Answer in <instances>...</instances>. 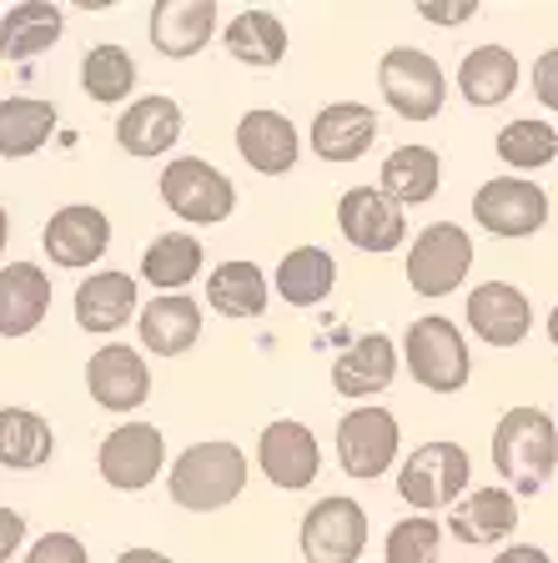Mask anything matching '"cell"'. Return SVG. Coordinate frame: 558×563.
<instances>
[{
	"mask_svg": "<svg viewBox=\"0 0 558 563\" xmlns=\"http://www.w3.org/2000/svg\"><path fill=\"white\" fill-rule=\"evenodd\" d=\"M41 246H46V257L66 272H91L96 262L106 257V246H111V217L91 201H70V207L51 211L46 232H41Z\"/></svg>",
	"mask_w": 558,
	"mask_h": 563,
	"instance_id": "12",
	"label": "cell"
},
{
	"mask_svg": "<svg viewBox=\"0 0 558 563\" xmlns=\"http://www.w3.org/2000/svg\"><path fill=\"white\" fill-rule=\"evenodd\" d=\"M534 96L548 111H558V46L534 60Z\"/></svg>",
	"mask_w": 558,
	"mask_h": 563,
	"instance_id": "39",
	"label": "cell"
},
{
	"mask_svg": "<svg viewBox=\"0 0 558 563\" xmlns=\"http://www.w3.org/2000/svg\"><path fill=\"white\" fill-rule=\"evenodd\" d=\"M463 317L489 347H518L528 338V328H534V307H528V297L513 282H483V287H473Z\"/></svg>",
	"mask_w": 558,
	"mask_h": 563,
	"instance_id": "16",
	"label": "cell"
},
{
	"mask_svg": "<svg viewBox=\"0 0 558 563\" xmlns=\"http://www.w3.org/2000/svg\"><path fill=\"white\" fill-rule=\"evenodd\" d=\"M25 563H91L86 559V543L76 533H41L25 553Z\"/></svg>",
	"mask_w": 558,
	"mask_h": 563,
	"instance_id": "38",
	"label": "cell"
},
{
	"mask_svg": "<svg viewBox=\"0 0 558 563\" xmlns=\"http://www.w3.org/2000/svg\"><path fill=\"white\" fill-rule=\"evenodd\" d=\"M458 543H473V549H489V543H503L518 528V498L508 488H473L453 504V518H448Z\"/></svg>",
	"mask_w": 558,
	"mask_h": 563,
	"instance_id": "26",
	"label": "cell"
},
{
	"mask_svg": "<svg viewBox=\"0 0 558 563\" xmlns=\"http://www.w3.org/2000/svg\"><path fill=\"white\" fill-rule=\"evenodd\" d=\"M172 504L186 514H217V508L237 504L247 488V453L227 438H207V443H192L186 453H176L172 463Z\"/></svg>",
	"mask_w": 558,
	"mask_h": 563,
	"instance_id": "1",
	"label": "cell"
},
{
	"mask_svg": "<svg viewBox=\"0 0 558 563\" xmlns=\"http://www.w3.org/2000/svg\"><path fill=\"white\" fill-rule=\"evenodd\" d=\"M136 86V60H131L127 46L117 41H101L81 56V91L91 96L96 106H121Z\"/></svg>",
	"mask_w": 558,
	"mask_h": 563,
	"instance_id": "35",
	"label": "cell"
},
{
	"mask_svg": "<svg viewBox=\"0 0 558 563\" xmlns=\"http://www.w3.org/2000/svg\"><path fill=\"white\" fill-rule=\"evenodd\" d=\"M136 332H141V347L156 352V357H186L201 338V307L186 292H166L141 307Z\"/></svg>",
	"mask_w": 558,
	"mask_h": 563,
	"instance_id": "23",
	"label": "cell"
},
{
	"mask_svg": "<svg viewBox=\"0 0 558 563\" xmlns=\"http://www.w3.org/2000/svg\"><path fill=\"white\" fill-rule=\"evenodd\" d=\"M493 463L508 478V493L534 498L558 468V428L544 408H508L493 428Z\"/></svg>",
	"mask_w": 558,
	"mask_h": 563,
	"instance_id": "2",
	"label": "cell"
},
{
	"mask_svg": "<svg viewBox=\"0 0 558 563\" xmlns=\"http://www.w3.org/2000/svg\"><path fill=\"white\" fill-rule=\"evenodd\" d=\"M267 277L256 262H217L207 277V302L217 317H262L267 312Z\"/></svg>",
	"mask_w": 558,
	"mask_h": 563,
	"instance_id": "32",
	"label": "cell"
},
{
	"mask_svg": "<svg viewBox=\"0 0 558 563\" xmlns=\"http://www.w3.org/2000/svg\"><path fill=\"white\" fill-rule=\"evenodd\" d=\"M70 307H76V328L81 332L111 338L136 317V277L131 272H91V277H81Z\"/></svg>",
	"mask_w": 558,
	"mask_h": 563,
	"instance_id": "21",
	"label": "cell"
},
{
	"mask_svg": "<svg viewBox=\"0 0 558 563\" xmlns=\"http://www.w3.org/2000/svg\"><path fill=\"white\" fill-rule=\"evenodd\" d=\"M117 563H172L162 549H127V553H117Z\"/></svg>",
	"mask_w": 558,
	"mask_h": 563,
	"instance_id": "43",
	"label": "cell"
},
{
	"mask_svg": "<svg viewBox=\"0 0 558 563\" xmlns=\"http://www.w3.org/2000/svg\"><path fill=\"white\" fill-rule=\"evenodd\" d=\"M217 0H156L152 5V46L166 60H192L217 35Z\"/></svg>",
	"mask_w": 558,
	"mask_h": 563,
	"instance_id": "19",
	"label": "cell"
},
{
	"mask_svg": "<svg viewBox=\"0 0 558 563\" xmlns=\"http://www.w3.org/2000/svg\"><path fill=\"white\" fill-rule=\"evenodd\" d=\"M368 549V508L348 493L317 498L303 518V559L307 563H358Z\"/></svg>",
	"mask_w": 558,
	"mask_h": 563,
	"instance_id": "9",
	"label": "cell"
},
{
	"mask_svg": "<svg viewBox=\"0 0 558 563\" xmlns=\"http://www.w3.org/2000/svg\"><path fill=\"white\" fill-rule=\"evenodd\" d=\"M468 478H473V457H468L463 443H423L403 457L397 468V493L403 504H413L418 514H438V508H453L468 493Z\"/></svg>",
	"mask_w": 558,
	"mask_h": 563,
	"instance_id": "4",
	"label": "cell"
},
{
	"mask_svg": "<svg viewBox=\"0 0 558 563\" xmlns=\"http://www.w3.org/2000/svg\"><path fill=\"white\" fill-rule=\"evenodd\" d=\"M56 106L41 101V96H6L0 101V156L6 162H21V156H35L56 136Z\"/></svg>",
	"mask_w": 558,
	"mask_h": 563,
	"instance_id": "31",
	"label": "cell"
},
{
	"mask_svg": "<svg viewBox=\"0 0 558 563\" xmlns=\"http://www.w3.org/2000/svg\"><path fill=\"white\" fill-rule=\"evenodd\" d=\"M378 141V117L362 101H332L313 121V152L322 162H358Z\"/></svg>",
	"mask_w": 558,
	"mask_h": 563,
	"instance_id": "25",
	"label": "cell"
},
{
	"mask_svg": "<svg viewBox=\"0 0 558 563\" xmlns=\"http://www.w3.org/2000/svg\"><path fill=\"white\" fill-rule=\"evenodd\" d=\"M518 76H524V66H518V56L508 46H478L458 66V91H463L468 106L493 111V106H503L518 91Z\"/></svg>",
	"mask_w": 558,
	"mask_h": 563,
	"instance_id": "27",
	"label": "cell"
},
{
	"mask_svg": "<svg viewBox=\"0 0 558 563\" xmlns=\"http://www.w3.org/2000/svg\"><path fill=\"white\" fill-rule=\"evenodd\" d=\"M256 468L267 473L277 488L297 493L307 488V483L322 473V448H317L313 428L297 418H277L262 428V438H256Z\"/></svg>",
	"mask_w": 558,
	"mask_h": 563,
	"instance_id": "14",
	"label": "cell"
},
{
	"mask_svg": "<svg viewBox=\"0 0 558 563\" xmlns=\"http://www.w3.org/2000/svg\"><path fill=\"white\" fill-rule=\"evenodd\" d=\"M378 86L383 101L393 106L403 121H433L448 101V76L442 66L418 46H393L378 60Z\"/></svg>",
	"mask_w": 558,
	"mask_h": 563,
	"instance_id": "5",
	"label": "cell"
},
{
	"mask_svg": "<svg viewBox=\"0 0 558 563\" xmlns=\"http://www.w3.org/2000/svg\"><path fill=\"white\" fill-rule=\"evenodd\" d=\"M237 156L262 176H287L303 156V136L282 111H247L237 121Z\"/></svg>",
	"mask_w": 558,
	"mask_h": 563,
	"instance_id": "20",
	"label": "cell"
},
{
	"mask_svg": "<svg viewBox=\"0 0 558 563\" xmlns=\"http://www.w3.org/2000/svg\"><path fill=\"white\" fill-rule=\"evenodd\" d=\"M201 262H207V252H201L197 236L186 232H162L146 252H141V277L152 282L156 292H182L192 277H201Z\"/></svg>",
	"mask_w": 558,
	"mask_h": 563,
	"instance_id": "34",
	"label": "cell"
},
{
	"mask_svg": "<svg viewBox=\"0 0 558 563\" xmlns=\"http://www.w3.org/2000/svg\"><path fill=\"white\" fill-rule=\"evenodd\" d=\"M51 272L41 262H11L0 267V338H31L51 312Z\"/></svg>",
	"mask_w": 558,
	"mask_h": 563,
	"instance_id": "18",
	"label": "cell"
},
{
	"mask_svg": "<svg viewBox=\"0 0 558 563\" xmlns=\"http://www.w3.org/2000/svg\"><path fill=\"white\" fill-rule=\"evenodd\" d=\"M338 227L358 252H397L407 236V211L378 187H348L338 201Z\"/></svg>",
	"mask_w": 558,
	"mask_h": 563,
	"instance_id": "15",
	"label": "cell"
},
{
	"mask_svg": "<svg viewBox=\"0 0 558 563\" xmlns=\"http://www.w3.org/2000/svg\"><path fill=\"white\" fill-rule=\"evenodd\" d=\"M96 468L117 493H141L152 488L166 468V438L156 422H121L101 438V453H96Z\"/></svg>",
	"mask_w": 558,
	"mask_h": 563,
	"instance_id": "8",
	"label": "cell"
},
{
	"mask_svg": "<svg viewBox=\"0 0 558 563\" xmlns=\"http://www.w3.org/2000/svg\"><path fill=\"white\" fill-rule=\"evenodd\" d=\"M397 377V342L387 332H368L358 338L338 363H332V387L342 398H378Z\"/></svg>",
	"mask_w": 558,
	"mask_h": 563,
	"instance_id": "24",
	"label": "cell"
},
{
	"mask_svg": "<svg viewBox=\"0 0 558 563\" xmlns=\"http://www.w3.org/2000/svg\"><path fill=\"white\" fill-rule=\"evenodd\" d=\"M86 393L106 412H136L152 398V367L131 342H106L86 363Z\"/></svg>",
	"mask_w": 558,
	"mask_h": 563,
	"instance_id": "13",
	"label": "cell"
},
{
	"mask_svg": "<svg viewBox=\"0 0 558 563\" xmlns=\"http://www.w3.org/2000/svg\"><path fill=\"white\" fill-rule=\"evenodd\" d=\"M403 363L413 383L453 398L458 387L473 377V357H468V338L448 322V317H413V328L403 332Z\"/></svg>",
	"mask_w": 558,
	"mask_h": 563,
	"instance_id": "3",
	"label": "cell"
},
{
	"mask_svg": "<svg viewBox=\"0 0 558 563\" xmlns=\"http://www.w3.org/2000/svg\"><path fill=\"white\" fill-rule=\"evenodd\" d=\"M473 222L489 236H534L548 222V191L528 176H493L473 197Z\"/></svg>",
	"mask_w": 558,
	"mask_h": 563,
	"instance_id": "11",
	"label": "cell"
},
{
	"mask_svg": "<svg viewBox=\"0 0 558 563\" xmlns=\"http://www.w3.org/2000/svg\"><path fill=\"white\" fill-rule=\"evenodd\" d=\"M442 187V162L433 146H397L393 156H383V181L378 191L393 197L397 207H423Z\"/></svg>",
	"mask_w": 558,
	"mask_h": 563,
	"instance_id": "30",
	"label": "cell"
},
{
	"mask_svg": "<svg viewBox=\"0 0 558 563\" xmlns=\"http://www.w3.org/2000/svg\"><path fill=\"white\" fill-rule=\"evenodd\" d=\"M493 563H554V559H548L538 543H513V549H503Z\"/></svg>",
	"mask_w": 558,
	"mask_h": 563,
	"instance_id": "42",
	"label": "cell"
},
{
	"mask_svg": "<svg viewBox=\"0 0 558 563\" xmlns=\"http://www.w3.org/2000/svg\"><path fill=\"white\" fill-rule=\"evenodd\" d=\"M162 201L192 227H217L232 217L237 207V187L232 176L217 172L201 156H176L172 166L162 172Z\"/></svg>",
	"mask_w": 558,
	"mask_h": 563,
	"instance_id": "7",
	"label": "cell"
},
{
	"mask_svg": "<svg viewBox=\"0 0 558 563\" xmlns=\"http://www.w3.org/2000/svg\"><path fill=\"white\" fill-rule=\"evenodd\" d=\"M66 35V11L51 5V0H21L11 11L0 15V60L11 66H25V60L46 56Z\"/></svg>",
	"mask_w": 558,
	"mask_h": 563,
	"instance_id": "22",
	"label": "cell"
},
{
	"mask_svg": "<svg viewBox=\"0 0 558 563\" xmlns=\"http://www.w3.org/2000/svg\"><path fill=\"white\" fill-rule=\"evenodd\" d=\"M397 443H403L397 418L387 408H378V402H362V408H352L338 422V463L348 478H362V483L383 478L397 463Z\"/></svg>",
	"mask_w": 558,
	"mask_h": 563,
	"instance_id": "10",
	"label": "cell"
},
{
	"mask_svg": "<svg viewBox=\"0 0 558 563\" xmlns=\"http://www.w3.org/2000/svg\"><path fill=\"white\" fill-rule=\"evenodd\" d=\"M387 563H438L442 559V528L433 518H397L383 539Z\"/></svg>",
	"mask_w": 558,
	"mask_h": 563,
	"instance_id": "37",
	"label": "cell"
},
{
	"mask_svg": "<svg viewBox=\"0 0 558 563\" xmlns=\"http://www.w3.org/2000/svg\"><path fill=\"white\" fill-rule=\"evenodd\" d=\"M493 146H499V156L513 166V172H538V166H548L558 156V131L538 117H518L499 131Z\"/></svg>",
	"mask_w": 558,
	"mask_h": 563,
	"instance_id": "36",
	"label": "cell"
},
{
	"mask_svg": "<svg viewBox=\"0 0 558 563\" xmlns=\"http://www.w3.org/2000/svg\"><path fill=\"white\" fill-rule=\"evenodd\" d=\"M25 543V518L15 508H0V563H11Z\"/></svg>",
	"mask_w": 558,
	"mask_h": 563,
	"instance_id": "40",
	"label": "cell"
},
{
	"mask_svg": "<svg viewBox=\"0 0 558 563\" xmlns=\"http://www.w3.org/2000/svg\"><path fill=\"white\" fill-rule=\"evenodd\" d=\"M6 242H11V211L0 201V257H6Z\"/></svg>",
	"mask_w": 558,
	"mask_h": 563,
	"instance_id": "44",
	"label": "cell"
},
{
	"mask_svg": "<svg viewBox=\"0 0 558 563\" xmlns=\"http://www.w3.org/2000/svg\"><path fill=\"white\" fill-rule=\"evenodd\" d=\"M418 15L423 21H433V25H463V21H473L478 15V5L473 0H463V5H418Z\"/></svg>",
	"mask_w": 558,
	"mask_h": 563,
	"instance_id": "41",
	"label": "cell"
},
{
	"mask_svg": "<svg viewBox=\"0 0 558 563\" xmlns=\"http://www.w3.org/2000/svg\"><path fill=\"white\" fill-rule=\"evenodd\" d=\"M56 457V428L31 408H0V468L35 473Z\"/></svg>",
	"mask_w": 558,
	"mask_h": 563,
	"instance_id": "28",
	"label": "cell"
},
{
	"mask_svg": "<svg viewBox=\"0 0 558 563\" xmlns=\"http://www.w3.org/2000/svg\"><path fill=\"white\" fill-rule=\"evenodd\" d=\"M473 272V236L458 222H428L407 252V287L418 297H448Z\"/></svg>",
	"mask_w": 558,
	"mask_h": 563,
	"instance_id": "6",
	"label": "cell"
},
{
	"mask_svg": "<svg viewBox=\"0 0 558 563\" xmlns=\"http://www.w3.org/2000/svg\"><path fill=\"white\" fill-rule=\"evenodd\" d=\"M338 287V262L322 246H292L277 267V292L287 307H317Z\"/></svg>",
	"mask_w": 558,
	"mask_h": 563,
	"instance_id": "33",
	"label": "cell"
},
{
	"mask_svg": "<svg viewBox=\"0 0 558 563\" xmlns=\"http://www.w3.org/2000/svg\"><path fill=\"white\" fill-rule=\"evenodd\" d=\"M221 46H227L232 60H242V66L272 70V66H282V56H287V25H282L272 11L252 5V11L232 15V25L221 31Z\"/></svg>",
	"mask_w": 558,
	"mask_h": 563,
	"instance_id": "29",
	"label": "cell"
},
{
	"mask_svg": "<svg viewBox=\"0 0 558 563\" xmlns=\"http://www.w3.org/2000/svg\"><path fill=\"white\" fill-rule=\"evenodd\" d=\"M182 106L172 96H136L117 117V146L136 162H152V156H166L182 141Z\"/></svg>",
	"mask_w": 558,
	"mask_h": 563,
	"instance_id": "17",
	"label": "cell"
},
{
	"mask_svg": "<svg viewBox=\"0 0 558 563\" xmlns=\"http://www.w3.org/2000/svg\"><path fill=\"white\" fill-rule=\"evenodd\" d=\"M548 342H554V347H558V307H554V312H548Z\"/></svg>",
	"mask_w": 558,
	"mask_h": 563,
	"instance_id": "45",
	"label": "cell"
}]
</instances>
